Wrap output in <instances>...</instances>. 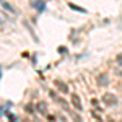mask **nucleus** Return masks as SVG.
<instances>
[{
  "label": "nucleus",
  "instance_id": "obj_1",
  "mask_svg": "<svg viewBox=\"0 0 122 122\" xmlns=\"http://www.w3.org/2000/svg\"><path fill=\"white\" fill-rule=\"evenodd\" d=\"M103 103L106 104V106H114V104H117V98H116L114 94H104Z\"/></svg>",
  "mask_w": 122,
  "mask_h": 122
},
{
  "label": "nucleus",
  "instance_id": "obj_2",
  "mask_svg": "<svg viewBox=\"0 0 122 122\" xmlns=\"http://www.w3.org/2000/svg\"><path fill=\"white\" fill-rule=\"evenodd\" d=\"M72 104H73V107H75L76 111H83V106H81V101H80V98H78V94H72Z\"/></svg>",
  "mask_w": 122,
  "mask_h": 122
},
{
  "label": "nucleus",
  "instance_id": "obj_3",
  "mask_svg": "<svg viewBox=\"0 0 122 122\" xmlns=\"http://www.w3.org/2000/svg\"><path fill=\"white\" fill-rule=\"evenodd\" d=\"M56 86L57 88H59V90H60V91H62V93H68V86H67L65 83H64V81H60V80H57L56 81Z\"/></svg>",
  "mask_w": 122,
  "mask_h": 122
},
{
  "label": "nucleus",
  "instance_id": "obj_4",
  "mask_svg": "<svg viewBox=\"0 0 122 122\" xmlns=\"http://www.w3.org/2000/svg\"><path fill=\"white\" fill-rule=\"evenodd\" d=\"M96 81H98V85H107V75L106 73H99L96 76Z\"/></svg>",
  "mask_w": 122,
  "mask_h": 122
},
{
  "label": "nucleus",
  "instance_id": "obj_5",
  "mask_svg": "<svg viewBox=\"0 0 122 122\" xmlns=\"http://www.w3.org/2000/svg\"><path fill=\"white\" fill-rule=\"evenodd\" d=\"M36 109H38L41 114H46L47 112V111H46V103H42V101H41V103H38V104H36Z\"/></svg>",
  "mask_w": 122,
  "mask_h": 122
},
{
  "label": "nucleus",
  "instance_id": "obj_6",
  "mask_svg": "<svg viewBox=\"0 0 122 122\" xmlns=\"http://www.w3.org/2000/svg\"><path fill=\"white\" fill-rule=\"evenodd\" d=\"M68 7H70L72 10H76V11H80V13H86V10H85V8H80V7H76L75 3H68Z\"/></svg>",
  "mask_w": 122,
  "mask_h": 122
},
{
  "label": "nucleus",
  "instance_id": "obj_7",
  "mask_svg": "<svg viewBox=\"0 0 122 122\" xmlns=\"http://www.w3.org/2000/svg\"><path fill=\"white\" fill-rule=\"evenodd\" d=\"M98 111H101V109H96V111H91V116H93V117H94V119H96L98 122H101V116H99V112H98Z\"/></svg>",
  "mask_w": 122,
  "mask_h": 122
},
{
  "label": "nucleus",
  "instance_id": "obj_8",
  "mask_svg": "<svg viewBox=\"0 0 122 122\" xmlns=\"http://www.w3.org/2000/svg\"><path fill=\"white\" fill-rule=\"evenodd\" d=\"M25 111H26V112H33V111H34V109H33V106H31V104H26V106H25Z\"/></svg>",
  "mask_w": 122,
  "mask_h": 122
},
{
  "label": "nucleus",
  "instance_id": "obj_9",
  "mask_svg": "<svg viewBox=\"0 0 122 122\" xmlns=\"http://www.w3.org/2000/svg\"><path fill=\"white\" fill-rule=\"evenodd\" d=\"M2 5H3V8H7V10H8V11H13V8L10 7L8 3H7V2H2Z\"/></svg>",
  "mask_w": 122,
  "mask_h": 122
},
{
  "label": "nucleus",
  "instance_id": "obj_10",
  "mask_svg": "<svg viewBox=\"0 0 122 122\" xmlns=\"http://www.w3.org/2000/svg\"><path fill=\"white\" fill-rule=\"evenodd\" d=\"M8 119H10V122H16V117L11 116V114H8Z\"/></svg>",
  "mask_w": 122,
  "mask_h": 122
},
{
  "label": "nucleus",
  "instance_id": "obj_11",
  "mask_svg": "<svg viewBox=\"0 0 122 122\" xmlns=\"http://www.w3.org/2000/svg\"><path fill=\"white\" fill-rule=\"evenodd\" d=\"M59 52H60V54H64V52H67V49H65V47H59Z\"/></svg>",
  "mask_w": 122,
  "mask_h": 122
},
{
  "label": "nucleus",
  "instance_id": "obj_12",
  "mask_svg": "<svg viewBox=\"0 0 122 122\" xmlns=\"http://www.w3.org/2000/svg\"><path fill=\"white\" fill-rule=\"evenodd\" d=\"M91 106H98V99H91Z\"/></svg>",
  "mask_w": 122,
  "mask_h": 122
}]
</instances>
